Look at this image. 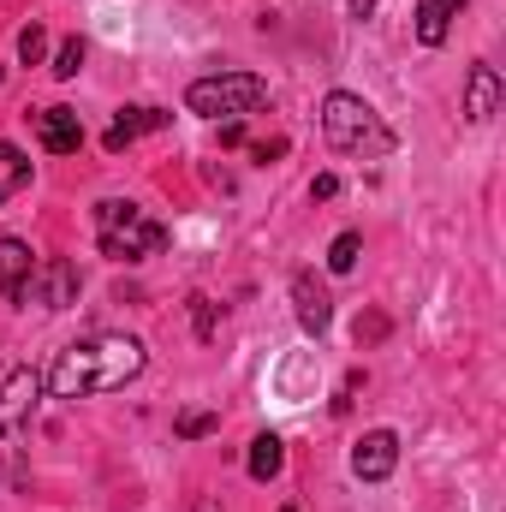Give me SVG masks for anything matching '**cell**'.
Returning a JSON list of instances; mask_svg holds the SVG:
<instances>
[{
  "label": "cell",
  "instance_id": "obj_1",
  "mask_svg": "<svg viewBox=\"0 0 506 512\" xmlns=\"http://www.w3.org/2000/svg\"><path fill=\"white\" fill-rule=\"evenodd\" d=\"M143 376V340L131 334H90V340H72L54 370H48V387L54 399H90V393H114Z\"/></svg>",
  "mask_w": 506,
  "mask_h": 512
},
{
  "label": "cell",
  "instance_id": "obj_2",
  "mask_svg": "<svg viewBox=\"0 0 506 512\" xmlns=\"http://www.w3.org/2000/svg\"><path fill=\"white\" fill-rule=\"evenodd\" d=\"M322 137L340 155H387L393 149V131L381 126V114L364 96H352V90H334L322 102Z\"/></svg>",
  "mask_w": 506,
  "mask_h": 512
},
{
  "label": "cell",
  "instance_id": "obj_3",
  "mask_svg": "<svg viewBox=\"0 0 506 512\" xmlns=\"http://www.w3.org/2000/svg\"><path fill=\"white\" fill-rule=\"evenodd\" d=\"M96 245H102V256L137 262V256H155L167 245V227L149 221V215H143L137 203H126V197H108V203H96Z\"/></svg>",
  "mask_w": 506,
  "mask_h": 512
},
{
  "label": "cell",
  "instance_id": "obj_4",
  "mask_svg": "<svg viewBox=\"0 0 506 512\" xmlns=\"http://www.w3.org/2000/svg\"><path fill=\"white\" fill-rule=\"evenodd\" d=\"M262 102H268V84L256 72H215V78H197L185 90V108L203 120H245Z\"/></svg>",
  "mask_w": 506,
  "mask_h": 512
},
{
  "label": "cell",
  "instance_id": "obj_5",
  "mask_svg": "<svg viewBox=\"0 0 506 512\" xmlns=\"http://www.w3.org/2000/svg\"><path fill=\"white\" fill-rule=\"evenodd\" d=\"M24 298H30V304H42V310H66V304H78V268H72L66 256L36 262V274H30V286H24Z\"/></svg>",
  "mask_w": 506,
  "mask_h": 512
},
{
  "label": "cell",
  "instance_id": "obj_6",
  "mask_svg": "<svg viewBox=\"0 0 506 512\" xmlns=\"http://www.w3.org/2000/svg\"><path fill=\"white\" fill-rule=\"evenodd\" d=\"M36 399H42V376H36V370H12V376L0 382V441H12V435L30 423Z\"/></svg>",
  "mask_w": 506,
  "mask_h": 512
},
{
  "label": "cell",
  "instance_id": "obj_7",
  "mask_svg": "<svg viewBox=\"0 0 506 512\" xmlns=\"http://www.w3.org/2000/svg\"><path fill=\"white\" fill-rule=\"evenodd\" d=\"M393 465H399V435H393V429H370V435L352 447V477H364V483H387Z\"/></svg>",
  "mask_w": 506,
  "mask_h": 512
},
{
  "label": "cell",
  "instance_id": "obj_8",
  "mask_svg": "<svg viewBox=\"0 0 506 512\" xmlns=\"http://www.w3.org/2000/svg\"><path fill=\"white\" fill-rule=\"evenodd\" d=\"M292 310H298L304 334H328V322H334V298L316 274H292Z\"/></svg>",
  "mask_w": 506,
  "mask_h": 512
},
{
  "label": "cell",
  "instance_id": "obj_9",
  "mask_svg": "<svg viewBox=\"0 0 506 512\" xmlns=\"http://www.w3.org/2000/svg\"><path fill=\"white\" fill-rule=\"evenodd\" d=\"M495 108H501V72L477 60L471 78H465V120H471V126H489Z\"/></svg>",
  "mask_w": 506,
  "mask_h": 512
},
{
  "label": "cell",
  "instance_id": "obj_10",
  "mask_svg": "<svg viewBox=\"0 0 506 512\" xmlns=\"http://www.w3.org/2000/svg\"><path fill=\"white\" fill-rule=\"evenodd\" d=\"M36 137H42V149H48V155H78L84 126H78V114H72V108H42V114H36Z\"/></svg>",
  "mask_w": 506,
  "mask_h": 512
},
{
  "label": "cell",
  "instance_id": "obj_11",
  "mask_svg": "<svg viewBox=\"0 0 506 512\" xmlns=\"http://www.w3.org/2000/svg\"><path fill=\"white\" fill-rule=\"evenodd\" d=\"M30 274H36V251L24 239H0V298H24Z\"/></svg>",
  "mask_w": 506,
  "mask_h": 512
},
{
  "label": "cell",
  "instance_id": "obj_12",
  "mask_svg": "<svg viewBox=\"0 0 506 512\" xmlns=\"http://www.w3.org/2000/svg\"><path fill=\"white\" fill-rule=\"evenodd\" d=\"M161 126H167V108H120V120L108 126V137H102V143L120 155L126 143H137L143 131H161Z\"/></svg>",
  "mask_w": 506,
  "mask_h": 512
},
{
  "label": "cell",
  "instance_id": "obj_13",
  "mask_svg": "<svg viewBox=\"0 0 506 512\" xmlns=\"http://www.w3.org/2000/svg\"><path fill=\"white\" fill-rule=\"evenodd\" d=\"M459 6L465 0H417V42L423 48H441L447 30H453V18H459Z\"/></svg>",
  "mask_w": 506,
  "mask_h": 512
},
{
  "label": "cell",
  "instance_id": "obj_14",
  "mask_svg": "<svg viewBox=\"0 0 506 512\" xmlns=\"http://www.w3.org/2000/svg\"><path fill=\"white\" fill-rule=\"evenodd\" d=\"M280 465H286V441L268 429V435H256L251 441V477L256 483H268V477H280Z\"/></svg>",
  "mask_w": 506,
  "mask_h": 512
},
{
  "label": "cell",
  "instance_id": "obj_15",
  "mask_svg": "<svg viewBox=\"0 0 506 512\" xmlns=\"http://www.w3.org/2000/svg\"><path fill=\"white\" fill-rule=\"evenodd\" d=\"M24 185H30V161H24L12 143H0V203H6V197H18Z\"/></svg>",
  "mask_w": 506,
  "mask_h": 512
},
{
  "label": "cell",
  "instance_id": "obj_16",
  "mask_svg": "<svg viewBox=\"0 0 506 512\" xmlns=\"http://www.w3.org/2000/svg\"><path fill=\"white\" fill-rule=\"evenodd\" d=\"M358 251H364V239H358V233H340L334 251H328V268H334V274H352V268H358Z\"/></svg>",
  "mask_w": 506,
  "mask_h": 512
},
{
  "label": "cell",
  "instance_id": "obj_17",
  "mask_svg": "<svg viewBox=\"0 0 506 512\" xmlns=\"http://www.w3.org/2000/svg\"><path fill=\"white\" fill-rule=\"evenodd\" d=\"M42 54H48V30H42V24H24V30H18V60L36 66Z\"/></svg>",
  "mask_w": 506,
  "mask_h": 512
},
{
  "label": "cell",
  "instance_id": "obj_18",
  "mask_svg": "<svg viewBox=\"0 0 506 512\" xmlns=\"http://www.w3.org/2000/svg\"><path fill=\"white\" fill-rule=\"evenodd\" d=\"M84 72V42L78 36H66L60 42V54H54V78H78Z\"/></svg>",
  "mask_w": 506,
  "mask_h": 512
},
{
  "label": "cell",
  "instance_id": "obj_19",
  "mask_svg": "<svg viewBox=\"0 0 506 512\" xmlns=\"http://www.w3.org/2000/svg\"><path fill=\"white\" fill-rule=\"evenodd\" d=\"M209 429H215V411H185V417H179V435H185V441H197V435H209Z\"/></svg>",
  "mask_w": 506,
  "mask_h": 512
},
{
  "label": "cell",
  "instance_id": "obj_20",
  "mask_svg": "<svg viewBox=\"0 0 506 512\" xmlns=\"http://www.w3.org/2000/svg\"><path fill=\"white\" fill-rule=\"evenodd\" d=\"M191 304H197V334L209 340V334H215V304H209V298H191Z\"/></svg>",
  "mask_w": 506,
  "mask_h": 512
},
{
  "label": "cell",
  "instance_id": "obj_21",
  "mask_svg": "<svg viewBox=\"0 0 506 512\" xmlns=\"http://www.w3.org/2000/svg\"><path fill=\"white\" fill-rule=\"evenodd\" d=\"M334 191H340V179H334V173H322V179H316V185H310V197H316V203H328V197H334Z\"/></svg>",
  "mask_w": 506,
  "mask_h": 512
},
{
  "label": "cell",
  "instance_id": "obj_22",
  "mask_svg": "<svg viewBox=\"0 0 506 512\" xmlns=\"http://www.w3.org/2000/svg\"><path fill=\"white\" fill-rule=\"evenodd\" d=\"M376 12V0H352V18H370Z\"/></svg>",
  "mask_w": 506,
  "mask_h": 512
},
{
  "label": "cell",
  "instance_id": "obj_23",
  "mask_svg": "<svg viewBox=\"0 0 506 512\" xmlns=\"http://www.w3.org/2000/svg\"><path fill=\"white\" fill-rule=\"evenodd\" d=\"M197 512H221V507H197Z\"/></svg>",
  "mask_w": 506,
  "mask_h": 512
},
{
  "label": "cell",
  "instance_id": "obj_24",
  "mask_svg": "<svg viewBox=\"0 0 506 512\" xmlns=\"http://www.w3.org/2000/svg\"><path fill=\"white\" fill-rule=\"evenodd\" d=\"M280 512H298V507H280Z\"/></svg>",
  "mask_w": 506,
  "mask_h": 512
}]
</instances>
